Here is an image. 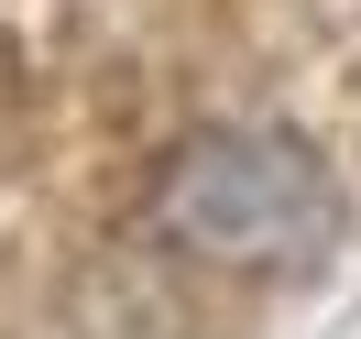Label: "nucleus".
<instances>
[{
    "label": "nucleus",
    "mask_w": 361,
    "mask_h": 339,
    "mask_svg": "<svg viewBox=\"0 0 361 339\" xmlns=\"http://www.w3.org/2000/svg\"><path fill=\"white\" fill-rule=\"evenodd\" d=\"M339 175L295 132H197L154 175V230L230 273H307L339 241Z\"/></svg>",
    "instance_id": "obj_1"
}]
</instances>
